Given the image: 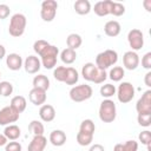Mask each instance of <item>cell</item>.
<instances>
[{"instance_id":"obj_3","label":"cell","mask_w":151,"mask_h":151,"mask_svg":"<svg viewBox=\"0 0 151 151\" xmlns=\"http://www.w3.org/2000/svg\"><path fill=\"white\" fill-rule=\"evenodd\" d=\"M118 61V53L113 50H105L96 57V66L100 70L106 71V68L116 65Z\"/></svg>"},{"instance_id":"obj_5","label":"cell","mask_w":151,"mask_h":151,"mask_svg":"<svg viewBox=\"0 0 151 151\" xmlns=\"http://www.w3.org/2000/svg\"><path fill=\"white\" fill-rule=\"evenodd\" d=\"M59 54V50L57 46L54 45H48L39 55L41 58V65L46 68V70H52L55 65H57V58Z\"/></svg>"},{"instance_id":"obj_41","label":"cell","mask_w":151,"mask_h":151,"mask_svg":"<svg viewBox=\"0 0 151 151\" xmlns=\"http://www.w3.org/2000/svg\"><path fill=\"white\" fill-rule=\"evenodd\" d=\"M5 151H21V144L18 142H9L5 145Z\"/></svg>"},{"instance_id":"obj_43","label":"cell","mask_w":151,"mask_h":151,"mask_svg":"<svg viewBox=\"0 0 151 151\" xmlns=\"http://www.w3.org/2000/svg\"><path fill=\"white\" fill-rule=\"evenodd\" d=\"M88 151H105V149L101 144H93V145H91Z\"/></svg>"},{"instance_id":"obj_40","label":"cell","mask_w":151,"mask_h":151,"mask_svg":"<svg viewBox=\"0 0 151 151\" xmlns=\"http://www.w3.org/2000/svg\"><path fill=\"white\" fill-rule=\"evenodd\" d=\"M142 66L146 70H151V52H147L142 58Z\"/></svg>"},{"instance_id":"obj_37","label":"cell","mask_w":151,"mask_h":151,"mask_svg":"<svg viewBox=\"0 0 151 151\" xmlns=\"http://www.w3.org/2000/svg\"><path fill=\"white\" fill-rule=\"evenodd\" d=\"M13 93V85L9 81H0V96L9 97Z\"/></svg>"},{"instance_id":"obj_12","label":"cell","mask_w":151,"mask_h":151,"mask_svg":"<svg viewBox=\"0 0 151 151\" xmlns=\"http://www.w3.org/2000/svg\"><path fill=\"white\" fill-rule=\"evenodd\" d=\"M123 65L126 70L133 71L139 65V55L134 51H127L123 55Z\"/></svg>"},{"instance_id":"obj_30","label":"cell","mask_w":151,"mask_h":151,"mask_svg":"<svg viewBox=\"0 0 151 151\" xmlns=\"http://www.w3.org/2000/svg\"><path fill=\"white\" fill-rule=\"evenodd\" d=\"M28 131L31 133H33L34 136H44V131H45V127L42 125L41 122L39 120H32L28 125Z\"/></svg>"},{"instance_id":"obj_45","label":"cell","mask_w":151,"mask_h":151,"mask_svg":"<svg viewBox=\"0 0 151 151\" xmlns=\"http://www.w3.org/2000/svg\"><path fill=\"white\" fill-rule=\"evenodd\" d=\"M5 55H6V48H5V46H4V45H1V44H0V60H1V59H4V58H5Z\"/></svg>"},{"instance_id":"obj_25","label":"cell","mask_w":151,"mask_h":151,"mask_svg":"<svg viewBox=\"0 0 151 151\" xmlns=\"http://www.w3.org/2000/svg\"><path fill=\"white\" fill-rule=\"evenodd\" d=\"M113 151H138V143L136 140H126L114 145Z\"/></svg>"},{"instance_id":"obj_28","label":"cell","mask_w":151,"mask_h":151,"mask_svg":"<svg viewBox=\"0 0 151 151\" xmlns=\"http://www.w3.org/2000/svg\"><path fill=\"white\" fill-rule=\"evenodd\" d=\"M107 76L113 81H120L124 78V76H125V71H124V68L122 66H113L110 70Z\"/></svg>"},{"instance_id":"obj_33","label":"cell","mask_w":151,"mask_h":151,"mask_svg":"<svg viewBox=\"0 0 151 151\" xmlns=\"http://www.w3.org/2000/svg\"><path fill=\"white\" fill-rule=\"evenodd\" d=\"M79 131L86 132V133H92V134H93L94 131H96V125H94L93 120H91V119H84V120L80 123Z\"/></svg>"},{"instance_id":"obj_24","label":"cell","mask_w":151,"mask_h":151,"mask_svg":"<svg viewBox=\"0 0 151 151\" xmlns=\"http://www.w3.org/2000/svg\"><path fill=\"white\" fill-rule=\"evenodd\" d=\"M33 87L41 88L44 91H47L50 87V79L45 74H38L33 78Z\"/></svg>"},{"instance_id":"obj_16","label":"cell","mask_w":151,"mask_h":151,"mask_svg":"<svg viewBox=\"0 0 151 151\" xmlns=\"http://www.w3.org/2000/svg\"><path fill=\"white\" fill-rule=\"evenodd\" d=\"M39 117L42 122L50 123L55 118V110L50 104H44L39 109Z\"/></svg>"},{"instance_id":"obj_1","label":"cell","mask_w":151,"mask_h":151,"mask_svg":"<svg viewBox=\"0 0 151 151\" xmlns=\"http://www.w3.org/2000/svg\"><path fill=\"white\" fill-rule=\"evenodd\" d=\"M81 76L85 80L92 81L94 84H101L106 80L107 73L104 70H100L93 63H86L83 65L81 68Z\"/></svg>"},{"instance_id":"obj_19","label":"cell","mask_w":151,"mask_h":151,"mask_svg":"<svg viewBox=\"0 0 151 151\" xmlns=\"http://www.w3.org/2000/svg\"><path fill=\"white\" fill-rule=\"evenodd\" d=\"M122 26L117 20H110L104 25V32L107 37H117L120 33Z\"/></svg>"},{"instance_id":"obj_44","label":"cell","mask_w":151,"mask_h":151,"mask_svg":"<svg viewBox=\"0 0 151 151\" xmlns=\"http://www.w3.org/2000/svg\"><path fill=\"white\" fill-rule=\"evenodd\" d=\"M144 83L147 87L151 86V71H149L146 74H145V78H144Z\"/></svg>"},{"instance_id":"obj_14","label":"cell","mask_w":151,"mask_h":151,"mask_svg":"<svg viewBox=\"0 0 151 151\" xmlns=\"http://www.w3.org/2000/svg\"><path fill=\"white\" fill-rule=\"evenodd\" d=\"M28 98L32 104H34L37 106H41L46 101V91H44L41 88L33 87L28 93Z\"/></svg>"},{"instance_id":"obj_48","label":"cell","mask_w":151,"mask_h":151,"mask_svg":"<svg viewBox=\"0 0 151 151\" xmlns=\"http://www.w3.org/2000/svg\"><path fill=\"white\" fill-rule=\"evenodd\" d=\"M0 77H1V73H0Z\"/></svg>"},{"instance_id":"obj_20","label":"cell","mask_w":151,"mask_h":151,"mask_svg":"<svg viewBox=\"0 0 151 151\" xmlns=\"http://www.w3.org/2000/svg\"><path fill=\"white\" fill-rule=\"evenodd\" d=\"M50 142L54 146H63L66 143V134L61 130H53L50 133Z\"/></svg>"},{"instance_id":"obj_35","label":"cell","mask_w":151,"mask_h":151,"mask_svg":"<svg viewBox=\"0 0 151 151\" xmlns=\"http://www.w3.org/2000/svg\"><path fill=\"white\" fill-rule=\"evenodd\" d=\"M125 13V6L120 2H114L112 1V5H111V11H110V14L114 15V17H120Z\"/></svg>"},{"instance_id":"obj_23","label":"cell","mask_w":151,"mask_h":151,"mask_svg":"<svg viewBox=\"0 0 151 151\" xmlns=\"http://www.w3.org/2000/svg\"><path fill=\"white\" fill-rule=\"evenodd\" d=\"M74 11L79 15H86L91 12V4L88 0H77L74 2Z\"/></svg>"},{"instance_id":"obj_27","label":"cell","mask_w":151,"mask_h":151,"mask_svg":"<svg viewBox=\"0 0 151 151\" xmlns=\"http://www.w3.org/2000/svg\"><path fill=\"white\" fill-rule=\"evenodd\" d=\"M60 59L64 64H67V65L73 64L77 59V53H76L74 50H71V48L67 47V48H65L60 52Z\"/></svg>"},{"instance_id":"obj_38","label":"cell","mask_w":151,"mask_h":151,"mask_svg":"<svg viewBox=\"0 0 151 151\" xmlns=\"http://www.w3.org/2000/svg\"><path fill=\"white\" fill-rule=\"evenodd\" d=\"M137 122L143 127H149L151 125V113H138Z\"/></svg>"},{"instance_id":"obj_4","label":"cell","mask_w":151,"mask_h":151,"mask_svg":"<svg viewBox=\"0 0 151 151\" xmlns=\"http://www.w3.org/2000/svg\"><path fill=\"white\" fill-rule=\"evenodd\" d=\"M117 117V107L113 100L104 99L99 106V118L104 123H112Z\"/></svg>"},{"instance_id":"obj_31","label":"cell","mask_w":151,"mask_h":151,"mask_svg":"<svg viewBox=\"0 0 151 151\" xmlns=\"http://www.w3.org/2000/svg\"><path fill=\"white\" fill-rule=\"evenodd\" d=\"M116 91H117V88L112 84H104V85H101V87L99 90L100 96L103 98H106V99H110L112 96H114L116 94Z\"/></svg>"},{"instance_id":"obj_21","label":"cell","mask_w":151,"mask_h":151,"mask_svg":"<svg viewBox=\"0 0 151 151\" xmlns=\"http://www.w3.org/2000/svg\"><path fill=\"white\" fill-rule=\"evenodd\" d=\"M15 112H18L19 114L21 112H24L26 110V106H27V101H26V98L22 97V96H15L12 98L11 100V105H9Z\"/></svg>"},{"instance_id":"obj_2","label":"cell","mask_w":151,"mask_h":151,"mask_svg":"<svg viewBox=\"0 0 151 151\" xmlns=\"http://www.w3.org/2000/svg\"><path fill=\"white\" fill-rule=\"evenodd\" d=\"M26 17L21 13H15L12 15L11 20H9V25H8V33L14 37V38H19L25 33V28H26Z\"/></svg>"},{"instance_id":"obj_10","label":"cell","mask_w":151,"mask_h":151,"mask_svg":"<svg viewBox=\"0 0 151 151\" xmlns=\"http://www.w3.org/2000/svg\"><path fill=\"white\" fill-rule=\"evenodd\" d=\"M136 110L138 113H151V90L145 91L137 100Z\"/></svg>"},{"instance_id":"obj_36","label":"cell","mask_w":151,"mask_h":151,"mask_svg":"<svg viewBox=\"0 0 151 151\" xmlns=\"http://www.w3.org/2000/svg\"><path fill=\"white\" fill-rule=\"evenodd\" d=\"M138 139L142 144L146 145L147 147V151H151V147H150V144H151V132L149 130H145V131H142L138 136Z\"/></svg>"},{"instance_id":"obj_18","label":"cell","mask_w":151,"mask_h":151,"mask_svg":"<svg viewBox=\"0 0 151 151\" xmlns=\"http://www.w3.org/2000/svg\"><path fill=\"white\" fill-rule=\"evenodd\" d=\"M111 5L112 1L111 0H103V1H98L94 4L93 11L98 17H106L110 14L111 11Z\"/></svg>"},{"instance_id":"obj_32","label":"cell","mask_w":151,"mask_h":151,"mask_svg":"<svg viewBox=\"0 0 151 151\" xmlns=\"http://www.w3.org/2000/svg\"><path fill=\"white\" fill-rule=\"evenodd\" d=\"M93 140V134L92 133H86V132H81L79 131L77 133V143L81 146H87L92 143Z\"/></svg>"},{"instance_id":"obj_39","label":"cell","mask_w":151,"mask_h":151,"mask_svg":"<svg viewBox=\"0 0 151 151\" xmlns=\"http://www.w3.org/2000/svg\"><path fill=\"white\" fill-rule=\"evenodd\" d=\"M50 44L46 41V40H42V39H40V40H37V41H34V44H33V50H34V52L39 55L47 46H48Z\"/></svg>"},{"instance_id":"obj_17","label":"cell","mask_w":151,"mask_h":151,"mask_svg":"<svg viewBox=\"0 0 151 151\" xmlns=\"http://www.w3.org/2000/svg\"><path fill=\"white\" fill-rule=\"evenodd\" d=\"M47 145V139L45 136H34L28 144L27 151H44Z\"/></svg>"},{"instance_id":"obj_6","label":"cell","mask_w":151,"mask_h":151,"mask_svg":"<svg viewBox=\"0 0 151 151\" xmlns=\"http://www.w3.org/2000/svg\"><path fill=\"white\" fill-rule=\"evenodd\" d=\"M92 94H93V90L87 84H81V85L73 86L70 90V98H71V100H73L76 103L85 101V100L90 99L92 97Z\"/></svg>"},{"instance_id":"obj_22","label":"cell","mask_w":151,"mask_h":151,"mask_svg":"<svg viewBox=\"0 0 151 151\" xmlns=\"http://www.w3.org/2000/svg\"><path fill=\"white\" fill-rule=\"evenodd\" d=\"M7 140H17L20 134H21V130L18 125H14V124H11V125H7L4 130V133H2Z\"/></svg>"},{"instance_id":"obj_8","label":"cell","mask_w":151,"mask_h":151,"mask_svg":"<svg viewBox=\"0 0 151 151\" xmlns=\"http://www.w3.org/2000/svg\"><path fill=\"white\" fill-rule=\"evenodd\" d=\"M58 9V2L54 0H45L41 2V9H40V17L44 21L51 22L57 14Z\"/></svg>"},{"instance_id":"obj_42","label":"cell","mask_w":151,"mask_h":151,"mask_svg":"<svg viewBox=\"0 0 151 151\" xmlns=\"http://www.w3.org/2000/svg\"><path fill=\"white\" fill-rule=\"evenodd\" d=\"M9 13H11L9 7H8L7 5H5V4H1V5H0V19H1V20H2V19H6V18L9 15Z\"/></svg>"},{"instance_id":"obj_29","label":"cell","mask_w":151,"mask_h":151,"mask_svg":"<svg viewBox=\"0 0 151 151\" xmlns=\"http://www.w3.org/2000/svg\"><path fill=\"white\" fill-rule=\"evenodd\" d=\"M79 80V73L76 68L73 67H67V73H66V79H65V84L66 85H76L77 81Z\"/></svg>"},{"instance_id":"obj_15","label":"cell","mask_w":151,"mask_h":151,"mask_svg":"<svg viewBox=\"0 0 151 151\" xmlns=\"http://www.w3.org/2000/svg\"><path fill=\"white\" fill-rule=\"evenodd\" d=\"M6 65L12 71H19L24 66V61L20 54L18 53H9L6 57Z\"/></svg>"},{"instance_id":"obj_46","label":"cell","mask_w":151,"mask_h":151,"mask_svg":"<svg viewBox=\"0 0 151 151\" xmlns=\"http://www.w3.org/2000/svg\"><path fill=\"white\" fill-rule=\"evenodd\" d=\"M7 143H8V142H7V138H6L4 134L0 133V146H5Z\"/></svg>"},{"instance_id":"obj_9","label":"cell","mask_w":151,"mask_h":151,"mask_svg":"<svg viewBox=\"0 0 151 151\" xmlns=\"http://www.w3.org/2000/svg\"><path fill=\"white\" fill-rule=\"evenodd\" d=\"M127 41L132 51H139L144 46V34L138 28H132L127 33Z\"/></svg>"},{"instance_id":"obj_26","label":"cell","mask_w":151,"mask_h":151,"mask_svg":"<svg viewBox=\"0 0 151 151\" xmlns=\"http://www.w3.org/2000/svg\"><path fill=\"white\" fill-rule=\"evenodd\" d=\"M66 44H67V47H68V48L76 51L77 48H79V47L81 46L83 39H81V37H80L79 34H77V33H71V34H68V37L66 38Z\"/></svg>"},{"instance_id":"obj_47","label":"cell","mask_w":151,"mask_h":151,"mask_svg":"<svg viewBox=\"0 0 151 151\" xmlns=\"http://www.w3.org/2000/svg\"><path fill=\"white\" fill-rule=\"evenodd\" d=\"M144 6L146 7V11L150 12V11H151V0H146V1H144Z\"/></svg>"},{"instance_id":"obj_7","label":"cell","mask_w":151,"mask_h":151,"mask_svg":"<svg viewBox=\"0 0 151 151\" xmlns=\"http://www.w3.org/2000/svg\"><path fill=\"white\" fill-rule=\"evenodd\" d=\"M116 92H117V98L122 104L130 103L134 98V94H136L134 86L129 81H123L118 86Z\"/></svg>"},{"instance_id":"obj_11","label":"cell","mask_w":151,"mask_h":151,"mask_svg":"<svg viewBox=\"0 0 151 151\" xmlns=\"http://www.w3.org/2000/svg\"><path fill=\"white\" fill-rule=\"evenodd\" d=\"M19 113L15 112L11 106H6L0 110V125H11L19 119Z\"/></svg>"},{"instance_id":"obj_34","label":"cell","mask_w":151,"mask_h":151,"mask_svg":"<svg viewBox=\"0 0 151 151\" xmlns=\"http://www.w3.org/2000/svg\"><path fill=\"white\" fill-rule=\"evenodd\" d=\"M66 73H67V67L66 66H57L53 71V77L55 80L64 83L66 79Z\"/></svg>"},{"instance_id":"obj_13","label":"cell","mask_w":151,"mask_h":151,"mask_svg":"<svg viewBox=\"0 0 151 151\" xmlns=\"http://www.w3.org/2000/svg\"><path fill=\"white\" fill-rule=\"evenodd\" d=\"M24 67L27 73L34 74V73L39 72V70L41 67V61L37 55H28L24 61Z\"/></svg>"}]
</instances>
